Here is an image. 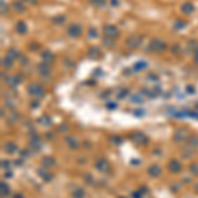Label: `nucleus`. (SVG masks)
Here are the masks:
<instances>
[{"mask_svg":"<svg viewBox=\"0 0 198 198\" xmlns=\"http://www.w3.org/2000/svg\"><path fill=\"white\" fill-rule=\"evenodd\" d=\"M168 49V44L161 38H153L148 45V50L153 51V53H162Z\"/></svg>","mask_w":198,"mask_h":198,"instance_id":"1","label":"nucleus"},{"mask_svg":"<svg viewBox=\"0 0 198 198\" xmlns=\"http://www.w3.org/2000/svg\"><path fill=\"white\" fill-rule=\"evenodd\" d=\"M143 41H144V36H141V34H131L126 40V46L129 48V49H132V50H135V49H139V48L141 46Z\"/></svg>","mask_w":198,"mask_h":198,"instance_id":"2","label":"nucleus"},{"mask_svg":"<svg viewBox=\"0 0 198 198\" xmlns=\"http://www.w3.org/2000/svg\"><path fill=\"white\" fill-rule=\"evenodd\" d=\"M102 32H103V36L110 37V38H115V40H118L119 36H120L119 28L116 25H114V24H104L102 28Z\"/></svg>","mask_w":198,"mask_h":198,"instance_id":"3","label":"nucleus"},{"mask_svg":"<svg viewBox=\"0 0 198 198\" xmlns=\"http://www.w3.org/2000/svg\"><path fill=\"white\" fill-rule=\"evenodd\" d=\"M27 91L29 93V95H32V97H34V98H42V97H45V89H44L41 85L36 83V82L29 83V85H28V87H27Z\"/></svg>","mask_w":198,"mask_h":198,"instance_id":"4","label":"nucleus"},{"mask_svg":"<svg viewBox=\"0 0 198 198\" xmlns=\"http://www.w3.org/2000/svg\"><path fill=\"white\" fill-rule=\"evenodd\" d=\"M82 32H83L82 25L78 23H71L66 28V34L70 38H79L82 36Z\"/></svg>","mask_w":198,"mask_h":198,"instance_id":"5","label":"nucleus"},{"mask_svg":"<svg viewBox=\"0 0 198 198\" xmlns=\"http://www.w3.org/2000/svg\"><path fill=\"white\" fill-rule=\"evenodd\" d=\"M189 131L184 128V127H181V128H177L176 131H174V135H173V140L176 143H184V141H188L189 139Z\"/></svg>","mask_w":198,"mask_h":198,"instance_id":"6","label":"nucleus"},{"mask_svg":"<svg viewBox=\"0 0 198 198\" xmlns=\"http://www.w3.org/2000/svg\"><path fill=\"white\" fill-rule=\"evenodd\" d=\"M131 140H132L135 144H140V145H143V144H148V137H147V135L145 133H143L141 131H135V132L131 135Z\"/></svg>","mask_w":198,"mask_h":198,"instance_id":"7","label":"nucleus"},{"mask_svg":"<svg viewBox=\"0 0 198 198\" xmlns=\"http://www.w3.org/2000/svg\"><path fill=\"white\" fill-rule=\"evenodd\" d=\"M103 55V51L101 50L99 46H90L87 50V57L91 59H101Z\"/></svg>","mask_w":198,"mask_h":198,"instance_id":"8","label":"nucleus"},{"mask_svg":"<svg viewBox=\"0 0 198 198\" xmlns=\"http://www.w3.org/2000/svg\"><path fill=\"white\" fill-rule=\"evenodd\" d=\"M95 166H97V169L99 170L101 173H110L111 172V165L110 162L104 160V158H101V160L97 161V164H95Z\"/></svg>","mask_w":198,"mask_h":198,"instance_id":"9","label":"nucleus"},{"mask_svg":"<svg viewBox=\"0 0 198 198\" xmlns=\"http://www.w3.org/2000/svg\"><path fill=\"white\" fill-rule=\"evenodd\" d=\"M37 70H38V73L41 74V75H44V77H48V75L50 74V71H51L50 63H48L45 61L40 62L38 65H37Z\"/></svg>","mask_w":198,"mask_h":198,"instance_id":"10","label":"nucleus"},{"mask_svg":"<svg viewBox=\"0 0 198 198\" xmlns=\"http://www.w3.org/2000/svg\"><path fill=\"white\" fill-rule=\"evenodd\" d=\"M37 173H38V176L41 177L45 182H49V181L53 180V174L49 172V169H48V168H44V166H42V168H38Z\"/></svg>","mask_w":198,"mask_h":198,"instance_id":"11","label":"nucleus"},{"mask_svg":"<svg viewBox=\"0 0 198 198\" xmlns=\"http://www.w3.org/2000/svg\"><path fill=\"white\" fill-rule=\"evenodd\" d=\"M15 30H16V33L20 34V36L27 34V32H28V25H27V23L23 21V20H19V21L16 23V25H15Z\"/></svg>","mask_w":198,"mask_h":198,"instance_id":"12","label":"nucleus"},{"mask_svg":"<svg viewBox=\"0 0 198 198\" xmlns=\"http://www.w3.org/2000/svg\"><path fill=\"white\" fill-rule=\"evenodd\" d=\"M161 173H162V169H161V166L157 165V164H152L148 168V174H149L150 177H153V178L160 177Z\"/></svg>","mask_w":198,"mask_h":198,"instance_id":"13","label":"nucleus"},{"mask_svg":"<svg viewBox=\"0 0 198 198\" xmlns=\"http://www.w3.org/2000/svg\"><path fill=\"white\" fill-rule=\"evenodd\" d=\"M168 169L172 173H180L182 170V164L178 160H170L168 164Z\"/></svg>","mask_w":198,"mask_h":198,"instance_id":"14","label":"nucleus"},{"mask_svg":"<svg viewBox=\"0 0 198 198\" xmlns=\"http://www.w3.org/2000/svg\"><path fill=\"white\" fill-rule=\"evenodd\" d=\"M65 141H66V144H67V147H69L70 149L77 150L79 148V140L75 136H66Z\"/></svg>","mask_w":198,"mask_h":198,"instance_id":"15","label":"nucleus"},{"mask_svg":"<svg viewBox=\"0 0 198 198\" xmlns=\"http://www.w3.org/2000/svg\"><path fill=\"white\" fill-rule=\"evenodd\" d=\"M181 11H182V13H185V15H193L194 11H196V7L190 2H185L181 5Z\"/></svg>","mask_w":198,"mask_h":198,"instance_id":"16","label":"nucleus"},{"mask_svg":"<svg viewBox=\"0 0 198 198\" xmlns=\"http://www.w3.org/2000/svg\"><path fill=\"white\" fill-rule=\"evenodd\" d=\"M147 67H148V63H147L145 61H137V62H135V63H133L131 69H132L133 73H139V71L145 70Z\"/></svg>","mask_w":198,"mask_h":198,"instance_id":"17","label":"nucleus"},{"mask_svg":"<svg viewBox=\"0 0 198 198\" xmlns=\"http://www.w3.org/2000/svg\"><path fill=\"white\" fill-rule=\"evenodd\" d=\"M41 164L44 168H53V166H55V158L54 157H51V156H45L41 160Z\"/></svg>","mask_w":198,"mask_h":198,"instance_id":"18","label":"nucleus"},{"mask_svg":"<svg viewBox=\"0 0 198 198\" xmlns=\"http://www.w3.org/2000/svg\"><path fill=\"white\" fill-rule=\"evenodd\" d=\"M3 149L5 150L7 153H9V154H12V153H16L17 152V145L15 144L13 141H7L5 144H4V147H3Z\"/></svg>","mask_w":198,"mask_h":198,"instance_id":"19","label":"nucleus"},{"mask_svg":"<svg viewBox=\"0 0 198 198\" xmlns=\"http://www.w3.org/2000/svg\"><path fill=\"white\" fill-rule=\"evenodd\" d=\"M102 45L106 46V48H108V49H114L115 45H116V40L103 36V38H102Z\"/></svg>","mask_w":198,"mask_h":198,"instance_id":"20","label":"nucleus"},{"mask_svg":"<svg viewBox=\"0 0 198 198\" xmlns=\"http://www.w3.org/2000/svg\"><path fill=\"white\" fill-rule=\"evenodd\" d=\"M41 58H42V61H45V62H48V63H51V62L55 61L54 54L51 53L50 50H44L42 53H41Z\"/></svg>","mask_w":198,"mask_h":198,"instance_id":"21","label":"nucleus"},{"mask_svg":"<svg viewBox=\"0 0 198 198\" xmlns=\"http://www.w3.org/2000/svg\"><path fill=\"white\" fill-rule=\"evenodd\" d=\"M13 62H15V59H12L9 55H7V54L2 58V65H3V67H5V69H12V67H13Z\"/></svg>","mask_w":198,"mask_h":198,"instance_id":"22","label":"nucleus"},{"mask_svg":"<svg viewBox=\"0 0 198 198\" xmlns=\"http://www.w3.org/2000/svg\"><path fill=\"white\" fill-rule=\"evenodd\" d=\"M12 5H13V8L17 12H20V13H21V12H25L27 11V4L23 2V0H17V2H13L12 3Z\"/></svg>","mask_w":198,"mask_h":198,"instance_id":"23","label":"nucleus"},{"mask_svg":"<svg viewBox=\"0 0 198 198\" xmlns=\"http://www.w3.org/2000/svg\"><path fill=\"white\" fill-rule=\"evenodd\" d=\"M188 145L193 149H198V135H190L188 139Z\"/></svg>","mask_w":198,"mask_h":198,"instance_id":"24","label":"nucleus"},{"mask_svg":"<svg viewBox=\"0 0 198 198\" xmlns=\"http://www.w3.org/2000/svg\"><path fill=\"white\" fill-rule=\"evenodd\" d=\"M7 55H9L12 59H20V58L23 57L21 53H20L19 50H16L15 48H9V49L7 50Z\"/></svg>","mask_w":198,"mask_h":198,"instance_id":"25","label":"nucleus"},{"mask_svg":"<svg viewBox=\"0 0 198 198\" xmlns=\"http://www.w3.org/2000/svg\"><path fill=\"white\" fill-rule=\"evenodd\" d=\"M9 193H11V190H9V186H8L7 182H2L0 184V194H2V197H8L9 196Z\"/></svg>","mask_w":198,"mask_h":198,"instance_id":"26","label":"nucleus"},{"mask_svg":"<svg viewBox=\"0 0 198 198\" xmlns=\"http://www.w3.org/2000/svg\"><path fill=\"white\" fill-rule=\"evenodd\" d=\"M87 37L91 38V40L98 38V37H99V30H98V28H95V27H90V28H89V30H87Z\"/></svg>","mask_w":198,"mask_h":198,"instance_id":"27","label":"nucleus"},{"mask_svg":"<svg viewBox=\"0 0 198 198\" xmlns=\"http://www.w3.org/2000/svg\"><path fill=\"white\" fill-rule=\"evenodd\" d=\"M51 21H53V24H55V25H63V23L66 21V16L65 15H57L51 19Z\"/></svg>","mask_w":198,"mask_h":198,"instance_id":"28","label":"nucleus"},{"mask_svg":"<svg viewBox=\"0 0 198 198\" xmlns=\"http://www.w3.org/2000/svg\"><path fill=\"white\" fill-rule=\"evenodd\" d=\"M173 28H174L176 30H182V29H185V28H186V21L177 19L176 21L173 23Z\"/></svg>","mask_w":198,"mask_h":198,"instance_id":"29","label":"nucleus"},{"mask_svg":"<svg viewBox=\"0 0 198 198\" xmlns=\"http://www.w3.org/2000/svg\"><path fill=\"white\" fill-rule=\"evenodd\" d=\"M89 3L95 8H104L107 0H89Z\"/></svg>","mask_w":198,"mask_h":198,"instance_id":"30","label":"nucleus"},{"mask_svg":"<svg viewBox=\"0 0 198 198\" xmlns=\"http://www.w3.org/2000/svg\"><path fill=\"white\" fill-rule=\"evenodd\" d=\"M129 101L132 102V103H136V104H140V103L144 102V98H143L140 94H133V95H131Z\"/></svg>","mask_w":198,"mask_h":198,"instance_id":"31","label":"nucleus"},{"mask_svg":"<svg viewBox=\"0 0 198 198\" xmlns=\"http://www.w3.org/2000/svg\"><path fill=\"white\" fill-rule=\"evenodd\" d=\"M29 144H30V147H32V148H33L34 150H40V149H41L42 143H41V140H40V139H33V140H32Z\"/></svg>","mask_w":198,"mask_h":198,"instance_id":"32","label":"nucleus"},{"mask_svg":"<svg viewBox=\"0 0 198 198\" xmlns=\"http://www.w3.org/2000/svg\"><path fill=\"white\" fill-rule=\"evenodd\" d=\"M188 49L190 51H193V53L196 50H198V41H196V40H190L188 42Z\"/></svg>","mask_w":198,"mask_h":198,"instance_id":"33","label":"nucleus"},{"mask_svg":"<svg viewBox=\"0 0 198 198\" xmlns=\"http://www.w3.org/2000/svg\"><path fill=\"white\" fill-rule=\"evenodd\" d=\"M189 170L193 176H198V162H192L189 166Z\"/></svg>","mask_w":198,"mask_h":198,"instance_id":"34","label":"nucleus"},{"mask_svg":"<svg viewBox=\"0 0 198 198\" xmlns=\"http://www.w3.org/2000/svg\"><path fill=\"white\" fill-rule=\"evenodd\" d=\"M40 44L38 42H30L29 44V50H32V51H37L38 49H40Z\"/></svg>","mask_w":198,"mask_h":198,"instance_id":"35","label":"nucleus"},{"mask_svg":"<svg viewBox=\"0 0 198 198\" xmlns=\"http://www.w3.org/2000/svg\"><path fill=\"white\" fill-rule=\"evenodd\" d=\"M128 93H129V91L127 90V89H123V90H120V91H119V93H118V98H119V99L126 98L127 95H128Z\"/></svg>","mask_w":198,"mask_h":198,"instance_id":"36","label":"nucleus"},{"mask_svg":"<svg viewBox=\"0 0 198 198\" xmlns=\"http://www.w3.org/2000/svg\"><path fill=\"white\" fill-rule=\"evenodd\" d=\"M83 197H85V192H83L82 189H78L77 192L73 194V198H83Z\"/></svg>","mask_w":198,"mask_h":198,"instance_id":"37","label":"nucleus"},{"mask_svg":"<svg viewBox=\"0 0 198 198\" xmlns=\"http://www.w3.org/2000/svg\"><path fill=\"white\" fill-rule=\"evenodd\" d=\"M20 118V115L19 114H16V112H12V115L9 116V122L11 123H15V122H17V119Z\"/></svg>","mask_w":198,"mask_h":198,"instance_id":"38","label":"nucleus"},{"mask_svg":"<svg viewBox=\"0 0 198 198\" xmlns=\"http://www.w3.org/2000/svg\"><path fill=\"white\" fill-rule=\"evenodd\" d=\"M110 5L114 8H118L120 5V0H110Z\"/></svg>","mask_w":198,"mask_h":198,"instance_id":"39","label":"nucleus"},{"mask_svg":"<svg viewBox=\"0 0 198 198\" xmlns=\"http://www.w3.org/2000/svg\"><path fill=\"white\" fill-rule=\"evenodd\" d=\"M133 115H136V116H143V115H144V110L143 108H136L133 111Z\"/></svg>","mask_w":198,"mask_h":198,"instance_id":"40","label":"nucleus"},{"mask_svg":"<svg viewBox=\"0 0 198 198\" xmlns=\"http://www.w3.org/2000/svg\"><path fill=\"white\" fill-rule=\"evenodd\" d=\"M172 51H173V53H180V51H181V46L180 45H178V44H176V45H173V48H172Z\"/></svg>","mask_w":198,"mask_h":198,"instance_id":"41","label":"nucleus"},{"mask_svg":"<svg viewBox=\"0 0 198 198\" xmlns=\"http://www.w3.org/2000/svg\"><path fill=\"white\" fill-rule=\"evenodd\" d=\"M58 129H59V132H66V131H69V126L67 124H61Z\"/></svg>","mask_w":198,"mask_h":198,"instance_id":"42","label":"nucleus"},{"mask_svg":"<svg viewBox=\"0 0 198 198\" xmlns=\"http://www.w3.org/2000/svg\"><path fill=\"white\" fill-rule=\"evenodd\" d=\"M132 198H143V192H133Z\"/></svg>","mask_w":198,"mask_h":198,"instance_id":"43","label":"nucleus"},{"mask_svg":"<svg viewBox=\"0 0 198 198\" xmlns=\"http://www.w3.org/2000/svg\"><path fill=\"white\" fill-rule=\"evenodd\" d=\"M193 61H194V63H196V65H198V50H196L193 53Z\"/></svg>","mask_w":198,"mask_h":198,"instance_id":"44","label":"nucleus"},{"mask_svg":"<svg viewBox=\"0 0 198 198\" xmlns=\"http://www.w3.org/2000/svg\"><path fill=\"white\" fill-rule=\"evenodd\" d=\"M111 140H115V141H114L115 144H120V143H122V137H119V136H112V137H111Z\"/></svg>","mask_w":198,"mask_h":198,"instance_id":"45","label":"nucleus"},{"mask_svg":"<svg viewBox=\"0 0 198 198\" xmlns=\"http://www.w3.org/2000/svg\"><path fill=\"white\" fill-rule=\"evenodd\" d=\"M2 168H3V169H4V168H5V169L9 168V161L3 160V161H2Z\"/></svg>","mask_w":198,"mask_h":198,"instance_id":"46","label":"nucleus"},{"mask_svg":"<svg viewBox=\"0 0 198 198\" xmlns=\"http://www.w3.org/2000/svg\"><path fill=\"white\" fill-rule=\"evenodd\" d=\"M148 79H150V81H158V77L156 74H149L148 75Z\"/></svg>","mask_w":198,"mask_h":198,"instance_id":"47","label":"nucleus"},{"mask_svg":"<svg viewBox=\"0 0 198 198\" xmlns=\"http://www.w3.org/2000/svg\"><path fill=\"white\" fill-rule=\"evenodd\" d=\"M186 91H188L189 94H194V93H196V90H194L193 86H188V87H186Z\"/></svg>","mask_w":198,"mask_h":198,"instance_id":"48","label":"nucleus"},{"mask_svg":"<svg viewBox=\"0 0 198 198\" xmlns=\"http://www.w3.org/2000/svg\"><path fill=\"white\" fill-rule=\"evenodd\" d=\"M7 3H4V0H2V13H4V12L7 11Z\"/></svg>","mask_w":198,"mask_h":198,"instance_id":"49","label":"nucleus"},{"mask_svg":"<svg viewBox=\"0 0 198 198\" xmlns=\"http://www.w3.org/2000/svg\"><path fill=\"white\" fill-rule=\"evenodd\" d=\"M116 107H118L116 103H110V102L107 103V108H110V110H111V108H116Z\"/></svg>","mask_w":198,"mask_h":198,"instance_id":"50","label":"nucleus"},{"mask_svg":"<svg viewBox=\"0 0 198 198\" xmlns=\"http://www.w3.org/2000/svg\"><path fill=\"white\" fill-rule=\"evenodd\" d=\"M23 2L25 4H33V5H34V4L37 3V0H23Z\"/></svg>","mask_w":198,"mask_h":198,"instance_id":"51","label":"nucleus"},{"mask_svg":"<svg viewBox=\"0 0 198 198\" xmlns=\"http://www.w3.org/2000/svg\"><path fill=\"white\" fill-rule=\"evenodd\" d=\"M13 198H24V196H23L21 193H17V194H16V196H15Z\"/></svg>","mask_w":198,"mask_h":198,"instance_id":"52","label":"nucleus"},{"mask_svg":"<svg viewBox=\"0 0 198 198\" xmlns=\"http://www.w3.org/2000/svg\"><path fill=\"white\" fill-rule=\"evenodd\" d=\"M196 192H198V182L196 184Z\"/></svg>","mask_w":198,"mask_h":198,"instance_id":"53","label":"nucleus"},{"mask_svg":"<svg viewBox=\"0 0 198 198\" xmlns=\"http://www.w3.org/2000/svg\"><path fill=\"white\" fill-rule=\"evenodd\" d=\"M119 198H124V197H119Z\"/></svg>","mask_w":198,"mask_h":198,"instance_id":"54","label":"nucleus"}]
</instances>
